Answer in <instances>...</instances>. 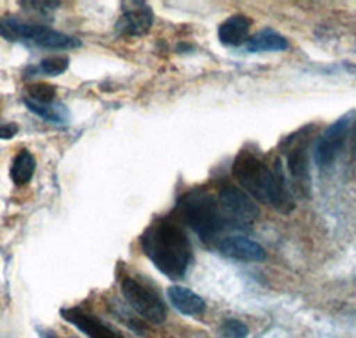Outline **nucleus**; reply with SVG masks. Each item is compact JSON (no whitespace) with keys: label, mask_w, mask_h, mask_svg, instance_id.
<instances>
[{"label":"nucleus","mask_w":356,"mask_h":338,"mask_svg":"<svg viewBox=\"0 0 356 338\" xmlns=\"http://www.w3.org/2000/svg\"><path fill=\"white\" fill-rule=\"evenodd\" d=\"M219 205L227 212L228 218L237 223H253L259 218V205L253 198L244 191L234 186H228L219 193Z\"/></svg>","instance_id":"0eeeda50"},{"label":"nucleus","mask_w":356,"mask_h":338,"mask_svg":"<svg viewBox=\"0 0 356 338\" xmlns=\"http://www.w3.org/2000/svg\"><path fill=\"white\" fill-rule=\"evenodd\" d=\"M61 317L66 319L70 324H73L81 331H84L91 338H125L118 331H114L113 328L106 326L100 319L86 314V312L79 310V308H65V310H61Z\"/></svg>","instance_id":"9b49d317"},{"label":"nucleus","mask_w":356,"mask_h":338,"mask_svg":"<svg viewBox=\"0 0 356 338\" xmlns=\"http://www.w3.org/2000/svg\"><path fill=\"white\" fill-rule=\"evenodd\" d=\"M180 210L187 225L207 241L222 228V214L214 198L207 193H191L182 200Z\"/></svg>","instance_id":"20e7f679"},{"label":"nucleus","mask_w":356,"mask_h":338,"mask_svg":"<svg viewBox=\"0 0 356 338\" xmlns=\"http://www.w3.org/2000/svg\"><path fill=\"white\" fill-rule=\"evenodd\" d=\"M18 134V125L15 123H0V139H13Z\"/></svg>","instance_id":"412c9836"},{"label":"nucleus","mask_w":356,"mask_h":338,"mask_svg":"<svg viewBox=\"0 0 356 338\" xmlns=\"http://www.w3.org/2000/svg\"><path fill=\"white\" fill-rule=\"evenodd\" d=\"M221 331L227 338H246L248 337V326L244 324V322L237 321V319H228V321L222 322Z\"/></svg>","instance_id":"6ab92c4d"},{"label":"nucleus","mask_w":356,"mask_h":338,"mask_svg":"<svg viewBox=\"0 0 356 338\" xmlns=\"http://www.w3.org/2000/svg\"><path fill=\"white\" fill-rule=\"evenodd\" d=\"M145 255L154 266L170 278L186 274L191 262V244L182 230L170 221H159L146 230L141 239Z\"/></svg>","instance_id":"f03ea898"},{"label":"nucleus","mask_w":356,"mask_h":338,"mask_svg":"<svg viewBox=\"0 0 356 338\" xmlns=\"http://www.w3.org/2000/svg\"><path fill=\"white\" fill-rule=\"evenodd\" d=\"M34 171H36V161L34 155L27 150H22L11 164V180L17 186H27L33 180Z\"/></svg>","instance_id":"2eb2a0df"},{"label":"nucleus","mask_w":356,"mask_h":338,"mask_svg":"<svg viewBox=\"0 0 356 338\" xmlns=\"http://www.w3.org/2000/svg\"><path fill=\"white\" fill-rule=\"evenodd\" d=\"M122 292L127 301L130 303L134 310L138 312L141 317L146 321L154 322V324H162L166 321V306L154 292L143 287L132 278H125L122 282Z\"/></svg>","instance_id":"39448f33"},{"label":"nucleus","mask_w":356,"mask_h":338,"mask_svg":"<svg viewBox=\"0 0 356 338\" xmlns=\"http://www.w3.org/2000/svg\"><path fill=\"white\" fill-rule=\"evenodd\" d=\"M251 20L244 15H234L219 25V41L227 47H239L250 38Z\"/></svg>","instance_id":"f8f14e48"},{"label":"nucleus","mask_w":356,"mask_h":338,"mask_svg":"<svg viewBox=\"0 0 356 338\" xmlns=\"http://www.w3.org/2000/svg\"><path fill=\"white\" fill-rule=\"evenodd\" d=\"M349 129H351V116L348 114V116L340 118V120H337L335 123H332L328 129L324 130L323 136L317 141L316 150H314L317 166L326 168V166H332L335 162L340 150L344 146Z\"/></svg>","instance_id":"423d86ee"},{"label":"nucleus","mask_w":356,"mask_h":338,"mask_svg":"<svg viewBox=\"0 0 356 338\" xmlns=\"http://www.w3.org/2000/svg\"><path fill=\"white\" fill-rule=\"evenodd\" d=\"M355 155H356V123H355Z\"/></svg>","instance_id":"4be33fe9"},{"label":"nucleus","mask_w":356,"mask_h":338,"mask_svg":"<svg viewBox=\"0 0 356 338\" xmlns=\"http://www.w3.org/2000/svg\"><path fill=\"white\" fill-rule=\"evenodd\" d=\"M27 100H33L36 104H52L56 98V88L47 82H36V84L27 86Z\"/></svg>","instance_id":"f3484780"},{"label":"nucleus","mask_w":356,"mask_h":338,"mask_svg":"<svg viewBox=\"0 0 356 338\" xmlns=\"http://www.w3.org/2000/svg\"><path fill=\"white\" fill-rule=\"evenodd\" d=\"M168 298H170L171 305L178 312H182L186 315H202L205 312V301L198 294H195L193 290L186 289V287H170L168 289Z\"/></svg>","instance_id":"ddd939ff"},{"label":"nucleus","mask_w":356,"mask_h":338,"mask_svg":"<svg viewBox=\"0 0 356 338\" xmlns=\"http://www.w3.org/2000/svg\"><path fill=\"white\" fill-rule=\"evenodd\" d=\"M24 8H34V11H40V13H49V11H54L56 8H59L61 6V2H57V0H54V2H50V0H47V2H43V0H40V2H20Z\"/></svg>","instance_id":"aec40b11"},{"label":"nucleus","mask_w":356,"mask_h":338,"mask_svg":"<svg viewBox=\"0 0 356 338\" xmlns=\"http://www.w3.org/2000/svg\"><path fill=\"white\" fill-rule=\"evenodd\" d=\"M25 105L29 107V111L34 114H38L40 118L47 121H54V123H63L65 121V113H63V105H52V104H36L33 100H27L25 98Z\"/></svg>","instance_id":"dca6fc26"},{"label":"nucleus","mask_w":356,"mask_h":338,"mask_svg":"<svg viewBox=\"0 0 356 338\" xmlns=\"http://www.w3.org/2000/svg\"><path fill=\"white\" fill-rule=\"evenodd\" d=\"M123 13L116 24L118 34L122 36H143L154 25V13L146 2H125Z\"/></svg>","instance_id":"6e6552de"},{"label":"nucleus","mask_w":356,"mask_h":338,"mask_svg":"<svg viewBox=\"0 0 356 338\" xmlns=\"http://www.w3.org/2000/svg\"><path fill=\"white\" fill-rule=\"evenodd\" d=\"M289 173H291L292 184L294 189L307 196L310 193V168H308V143L307 137H303L300 143H296L291 150H289L287 157Z\"/></svg>","instance_id":"1a4fd4ad"},{"label":"nucleus","mask_w":356,"mask_h":338,"mask_svg":"<svg viewBox=\"0 0 356 338\" xmlns=\"http://www.w3.org/2000/svg\"><path fill=\"white\" fill-rule=\"evenodd\" d=\"M289 49V41L282 34L275 33L271 29H264L260 33L248 38V52H282Z\"/></svg>","instance_id":"4468645a"},{"label":"nucleus","mask_w":356,"mask_h":338,"mask_svg":"<svg viewBox=\"0 0 356 338\" xmlns=\"http://www.w3.org/2000/svg\"><path fill=\"white\" fill-rule=\"evenodd\" d=\"M221 253L232 260H239V262H262L266 260V250L259 242L251 241V239L243 237V235H232L227 237L219 246Z\"/></svg>","instance_id":"9d476101"},{"label":"nucleus","mask_w":356,"mask_h":338,"mask_svg":"<svg viewBox=\"0 0 356 338\" xmlns=\"http://www.w3.org/2000/svg\"><path fill=\"white\" fill-rule=\"evenodd\" d=\"M234 177L251 198L269 203L278 212L291 214L296 209L294 194L289 189L280 161L271 169L255 155L243 152L234 162Z\"/></svg>","instance_id":"f257e3e1"},{"label":"nucleus","mask_w":356,"mask_h":338,"mask_svg":"<svg viewBox=\"0 0 356 338\" xmlns=\"http://www.w3.org/2000/svg\"><path fill=\"white\" fill-rule=\"evenodd\" d=\"M68 65H70V59L65 56L47 57V59L41 61L40 66H38V70H40L41 73H44V75L56 77V75H61V73H65L66 70H68Z\"/></svg>","instance_id":"a211bd4d"},{"label":"nucleus","mask_w":356,"mask_h":338,"mask_svg":"<svg viewBox=\"0 0 356 338\" xmlns=\"http://www.w3.org/2000/svg\"><path fill=\"white\" fill-rule=\"evenodd\" d=\"M0 36L13 41H31L38 47L50 50H70L81 47V41L77 38L54 31L47 25L27 24V22H22L13 17L0 18Z\"/></svg>","instance_id":"7ed1b4c3"}]
</instances>
